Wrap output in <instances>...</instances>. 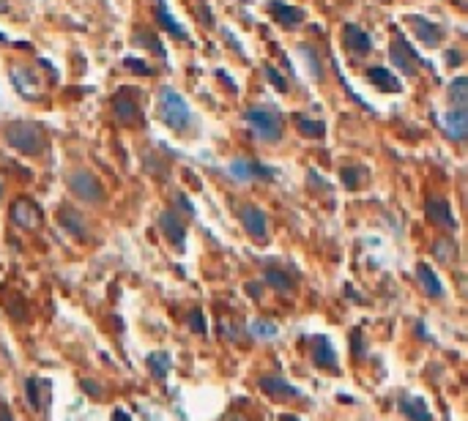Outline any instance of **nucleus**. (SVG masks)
<instances>
[{
    "instance_id": "obj_1",
    "label": "nucleus",
    "mask_w": 468,
    "mask_h": 421,
    "mask_svg": "<svg viewBox=\"0 0 468 421\" xmlns=\"http://www.w3.org/2000/svg\"><path fill=\"white\" fill-rule=\"evenodd\" d=\"M159 118L173 129V132H184L192 121L189 104L181 93H175L173 88H162L159 93Z\"/></svg>"
},
{
    "instance_id": "obj_2",
    "label": "nucleus",
    "mask_w": 468,
    "mask_h": 421,
    "mask_svg": "<svg viewBox=\"0 0 468 421\" xmlns=\"http://www.w3.org/2000/svg\"><path fill=\"white\" fill-rule=\"evenodd\" d=\"M249 132L263 142H280L282 140V118L274 112V110H266V107H252L246 115H244Z\"/></svg>"
},
{
    "instance_id": "obj_3",
    "label": "nucleus",
    "mask_w": 468,
    "mask_h": 421,
    "mask_svg": "<svg viewBox=\"0 0 468 421\" xmlns=\"http://www.w3.org/2000/svg\"><path fill=\"white\" fill-rule=\"evenodd\" d=\"M6 142L14 148V150H19V153H28V156H33V153H41V148H44V135H41V129L39 126H33V124H11L8 129H6Z\"/></svg>"
},
{
    "instance_id": "obj_4",
    "label": "nucleus",
    "mask_w": 468,
    "mask_h": 421,
    "mask_svg": "<svg viewBox=\"0 0 468 421\" xmlns=\"http://www.w3.org/2000/svg\"><path fill=\"white\" fill-rule=\"evenodd\" d=\"M69 189L75 192V197L85 200V203H101L104 200V189L99 184L96 175H90L88 170H77L69 175Z\"/></svg>"
},
{
    "instance_id": "obj_5",
    "label": "nucleus",
    "mask_w": 468,
    "mask_h": 421,
    "mask_svg": "<svg viewBox=\"0 0 468 421\" xmlns=\"http://www.w3.org/2000/svg\"><path fill=\"white\" fill-rule=\"evenodd\" d=\"M11 222H14L17 227H22V230H36V227L41 224V210L36 208V203L19 197V200H14V206H11Z\"/></svg>"
},
{
    "instance_id": "obj_6",
    "label": "nucleus",
    "mask_w": 468,
    "mask_h": 421,
    "mask_svg": "<svg viewBox=\"0 0 468 421\" xmlns=\"http://www.w3.org/2000/svg\"><path fill=\"white\" fill-rule=\"evenodd\" d=\"M441 132L455 142H463L468 135V115L466 110H447L441 115Z\"/></svg>"
},
{
    "instance_id": "obj_7",
    "label": "nucleus",
    "mask_w": 468,
    "mask_h": 421,
    "mask_svg": "<svg viewBox=\"0 0 468 421\" xmlns=\"http://www.w3.org/2000/svg\"><path fill=\"white\" fill-rule=\"evenodd\" d=\"M241 224H244V230H246L255 241H266V235H269V219H266V213L260 208H255V206L241 208Z\"/></svg>"
},
{
    "instance_id": "obj_8",
    "label": "nucleus",
    "mask_w": 468,
    "mask_h": 421,
    "mask_svg": "<svg viewBox=\"0 0 468 421\" xmlns=\"http://www.w3.org/2000/svg\"><path fill=\"white\" fill-rule=\"evenodd\" d=\"M113 110H115V118H118L121 124H137V121L143 118L140 104H137V99H135L129 90H121V93L113 99Z\"/></svg>"
},
{
    "instance_id": "obj_9",
    "label": "nucleus",
    "mask_w": 468,
    "mask_h": 421,
    "mask_svg": "<svg viewBox=\"0 0 468 421\" xmlns=\"http://www.w3.org/2000/svg\"><path fill=\"white\" fill-rule=\"evenodd\" d=\"M159 227H162L164 238H167L175 249H184V244H186V227H184V222H181L173 210H162V216H159Z\"/></svg>"
},
{
    "instance_id": "obj_10",
    "label": "nucleus",
    "mask_w": 468,
    "mask_h": 421,
    "mask_svg": "<svg viewBox=\"0 0 468 421\" xmlns=\"http://www.w3.org/2000/svg\"><path fill=\"white\" fill-rule=\"evenodd\" d=\"M312 361H315V366H320V369H326V372H337V351L331 348V342L326 340V337H315L312 340Z\"/></svg>"
},
{
    "instance_id": "obj_11",
    "label": "nucleus",
    "mask_w": 468,
    "mask_h": 421,
    "mask_svg": "<svg viewBox=\"0 0 468 421\" xmlns=\"http://www.w3.org/2000/svg\"><path fill=\"white\" fill-rule=\"evenodd\" d=\"M389 55H391V63H394L397 69H402L405 77H413V74H416V66H413V63H419V58H416V52H413L402 39H397V41L391 44Z\"/></svg>"
},
{
    "instance_id": "obj_12",
    "label": "nucleus",
    "mask_w": 468,
    "mask_h": 421,
    "mask_svg": "<svg viewBox=\"0 0 468 421\" xmlns=\"http://www.w3.org/2000/svg\"><path fill=\"white\" fill-rule=\"evenodd\" d=\"M231 175L235 181H252V178H274V170L257 164V161H246V159H235L231 161Z\"/></svg>"
},
{
    "instance_id": "obj_13",
    "label": "nucleus",
    "mask_w": 468,
    "mask_h": 421,
    "mask_svg": "<svg viewBox=\"0 0 468 421\" xmlns=\"http://www.w3.org/2000/svg\"><path fill=\"white\" fill-rule=\"evenodd\" d=\"M342 39H345V44H348V50L353 52V55H367L370 50H373V41H370V36L359 28V25H345V30H342Z\"/></svg>"
},
{
    "instance_id": "obj_14",
    "label": "nucleus",
    "mask_w": 468,
    "mask_h": 421,
    "mask_svg": "<svg viewBox=\"0 0 468 421\" xmlns=\"http://www.w3.org/2000/svg\"><path fill=\"white\" fill-rule=\"evenodd\" d=\"M425 213L430 216V222H436V224H444V227H455L458 222H455V216H452V208H449V203L444 200V197H430L427 203H425Z\"/></svg>"
},
{
    "instance_id": "obj_15",
    "label": "nucleus",
    "mask_w": 468,
    "mask_h": 421,
    "mask_svg": "<svg viewBox=\"0 0 468 421\" xmlns=\"http://www.w3.org/2000/svg\"><path fill=\"white\" fill-rule=\"evenodd\" d=\"M397 408H400V413H402L405 419L411 421H433L430 408H427V402H425L422 397H400Z\"/></svg>"
},
{
    "instance_id": "obj_16",
    "label": "nucleus",
    "mask_w": 468,
    "mask_h": 421,
    "mask_svg": "<svg viewBox=\"0 0 468 421\" xmlns=\"http://www.w3.org/2000/svg\"><path fill=\"white\" fill-rule=\"evenodd\" d=\"M58 219H61V224L66 227L69 235H75V238H88V224L82 222V213H79V210H75L72 206H61Z\"/></svg>"
},
{
    "instance_id": "obj_17",
    "label": "nucleus",
    "mask_w": 468,
    "mask_h": 421,
    "mask_svg": "<svg viewBox=\"0 0 468 421\" xmlns=\"http://www.w3.org/2000/svg\"><path fill=\"white\" fill-rule=\"evenodd\" d=\"M260 391H266L269 397H285V400L299 397V389H296V386H291L288 380L277 378V375H271V378H260Z\"/></svg>"
},
{
    "instance_id": "obj_18",
    "label": "nucleus",
    "mask_w": 468,
    "mask_h": 421,
    "mask_svg": "<svg viewBox=\"0 0 468 421\" xmlns=\"http://www.w3.org/2000/svg\"><path fill=\"white\" fill-rule=\"evenodd\" d=\"M416 280H419V284H422V290L430 295V298H441L444 295V287H441V282H438V277L433 274V268L430 266H416Z\"/></svg>"
},
{
    "instance_id": "obj_19",
    "label": "nucleus",
    "mask_w": 468,
    "mask_h": 421,
    "mask_svg": "<svg viewBox=\"0 0 468 421\" xmlns=\"http://www.w3.org/2000/svg\"><path fill=\"white\" fill-rule=\"evenodd\" d=\"M413 28H416V36L427 44V47H438L441 44V28L438 25H433L430 19H413Z\"/></svg>"
},
{
    "instance_id": "obj_20",
    "label": "nucleus",
    "mask_w": 468,
    "mask_h": 421,
    "mask_svg": "<svg viewBox=\"0 0 468 421\" xmlns=\"http://www.w3.org/2000/svg\"><path fill=\"white\" fill-rule=\"evenodd\" d=\"M266 284H269L271 290H277V293H291V290L296 287L293 277H291L288 271H282V268H269V271H266Z\"/></svg>"
},
{
    "instance_id": "obj_21",
    "label": "nucleus",
    "mask_w": 468,
    "mask_h": 421,
    "mask_svg": "<svg viewBox=\"0 0 468 421\" xmlns=\"http://www.w3.org/2000/svg\"><path fill=\"white\" fill-rule=\"evenodd\" d=\"M367 77H370V82H373L376 88H381V90H389V93H397V90H400L397 77H391L389 71L381 69V66H373V69L367 71Z\"/></svg>"
},
{
    "instance_id": "obj_22",
    "label": "nucleus",
    "mask_w": 468,
    "mask_h": 421,
    "mask_svg": "<svg viewBox=\"0 0 468 421\" xmlns=\"http://www.w3.org/2000/svg\"><path fill=\"white\" fill-rule=\"evenodd\" d=\"M271 11H274V19H280V25H285V28L299 25L302 17H304L299 8H291V6H285V3H271Z\"/></svg>"
},
{
    "instance_id": "obj_23",
    "label": "nucleus",
    "mask_w": 468,
    "mask_h": 421,
    "mask_svg": "<svg viewBox=\"0 0 468 421\" xmlns=\"http://www.w3.org/2000/svg\"><path fill=\"white\" fill-rule=\"evenodd\" d=\"M156 17H159V25L167 30V33H173V36H184V28L170 17V11H167V6H164V0H156Z\"/></svg>"
},
{
    "instance_id": "obj_24",
    "label": "nucleus",
    "mask_w": 468,
    "mask_h": 421,
    "mask_svg": "<svg viewBox=\"0 0 468 421\" xmlns=\"http://www.w3.org/2000/svg\"><path fill=\"white\" fill-rule=\"evenodd\" d=\"M433 255H436V260H441V263H452V260L458 257V246H455L452 238H438V241L433 244Z\"/></svg>"
},
{
    "instance_id": "obj_25",
    "label": "nucleus",
    "mask_w": 468,
    "mask_h": 421,
    "mask_svg": "<svg viewBox=\"0 0 468 421\" xmlns=\"http://www.w3.org/2000/svg\"><path fill=\"white\" fill-rule=\"evenodd\" d=\"M449 99L455 101V110H466V104H468V79L466 77H458V79L449 85Z\"/></svg>"
},
{
    "instance_id": "obj_26",
    "label": "nucleus",
    "mask_w": 468,
    "mask_h": 421,
    "mask_svg": "<svg viewBox=\"0 0 468 421\" xmlns=\"http://www.w3.org/2000/svg\"><path fill=\"white\" fill-rule=\"evenodd\" d=\"M148 369H151V375L154 378H164L167 375V369H170V358H167V353H154V355H148Z\"/></svg>"
},
{
    "instance_id": "obj_27",
    "label": "nucleus",
    "mask_w": 468,
    "mask_h": 421,
    "mask_svg": "<svg viewBox=\"0 0 468 421\" xmlns=\"http://www.w3.org/2000/svg\"><path fill=\"white\" fill-rule=\"evenodd\" d=\"M296 124H299V132L304 135V137H323V132H326V126L320 124V121H312V118H296Z\"/></svg>"
},
{
    "instance_id": "obj_28",
    "label": "nucleus",
    "mask_w": 468,
    "mask_h": 421,
    "mask_svg": "<svg viewBox=\"0 0 468 421\" xmlns=\"http://www.w3.org/2000/svg\"><path fill=\"white\" fill-rule=\"evenodd\" d=\"M25 394H28V402H30L36 411H44V402L39 400V380H36V378L25 380Z\"/></svg>"
},
{
    "instance_id": "obj_29",
    "label": "nucleus",
    "mask_w": 468,
    "mask_h": 421,
    "mask_svg": "<svg viewBox=\"0 0 468 421\" xmlns=\"http://www.w3.org/2000/svg\"><path fill=\"white\" fill-rule=\"evenodd\" d=\"M189 326H192V331H195V334H206V331H208L206 317H203V312H200V309H192V312H189Z\"/></svg>"
},
{
    "instance_id": "obj_30",
    "label": "nucleus",
    "mask_w": 468,
    "mask_h": 421,
    "mask_svg": "<svg viewBox=\"0 0 468 421\" xmlns=\"http://www.w3.org/2000/svg\"><path fill=\"white\" fill-rule=\"evenodd\" d=\"M252 334H257V337H274L277 329H274V323H269V320H257V323L252 326Z\"/></svg>"
},
{
    "instance_id": "obj_31",
    "label": "nucleus",
    "mask_w": 468,
    "mask_h": 421,
    "mask_svg": "<svg viewBox=\"0 0 468 421\" xmlns=\"http://www.w3.org/2000/svg\"><path fill=\"white\" fill-rule=\"evenodd\" d=\"M266 77H269V79L274 82V88H277V90H282V93L288 90V82H285V77H282L280 71L274 69V66H266Z\"/></svg>"
},
{
    "instance_id": "obj_32",
    "label": "nucleus",
    "mask_w": 468,
    "mask_h": 421,
    "mask_svg": "<svg viewBox=\"0 0 468 421\" xmlns=\"http://www.w3.org/2000/svg\"><path fill=\"white\" fill-rule=\"evenodd\" d=\"M14 82H17V88H19L22 93H28V85H33V77H30L28 71L17 69L14 71Z\"/></svg>"
},
{
    "instance_id": "obj_33",
    "label": "nucleus",
    "mask_w": 468,
    "mask_h": 421,
    "mask_svg": "<svg viewBox=\"0 0 468 421\" xmlns=\"http://www.w3.org/2000/svg\"><path fill=\"white\" fill-rule=\"evenodd\" d=\"M124 63H126V69H132V71H140V74H146V77H148V74H151V69H148V66H146V63H143V61H137V58H126V61H124Z\"/></svg>"
},
{
    "instance_id": "obj_34",
    "label": "nucleus",
    "mask_w": 468,
    "mask_h": 421,
    "mask_svg": "<svg viewBox=\"0 0 468 421\" xmlns=\"http://www.w3.org/2000/svg\"><path fill=\"white\" fill-rule=\"evenodd\" d=\"M356 173H359V170H351V167L342 170V181H345L348 189H356V184H359V181H356Z\"/></svg>"
},
{
    "instance_id": "obj_35",
    "label": "nucleus",
    "mask_w": 468,
    "mask_h": 421,
    "mask_svg": "<svg viewBox=\"0 0 468 421\" xmlns=\"http://www.w3.org/2000/svg\"><path fill=\"white\" fill-rule=\"evenodd\" d=\"M82 389H85L88 397H101V386L93 383V380H82Z\"/></svg>"
},
{
    "instance_id": "obj_36",
    "label": "nucleus",
    "mask_w": 468,
    "mask_h": 421,
    "mask_svg": "<svg viewBox=\"0 0 468 421\" xmlns=\"http://www.w3.org/2000/svg\"><path fill=\"white\" fill-rule=\"evenodd\" d=\"M0 421H14V416H11V408H8L6 402H0Z\"/></svg>"
},
{
    "instance_id": "obj_37",
    "label": "nucleus",
    "mask_w": 468,
    "mask_h": 421,
    "mask_svg": "<svg viewBox=\"0 0 468 421\" xmlns=\"http://www.w3.org/2000/svg\"><path fill=\"white\" fill-rule=\"evenodd\" d=\"M353 355H364V345L359 337H353Z\"/></svg>"
},
{
    "instance_id": "obj_38",
    "label": "nucleus",
    "mask_w": 468,
    "mask_h": 421,
    "mask_svg": "<svg viewBox=\"0 0 468 421\" xmlns=\"http://www.w3.org/2000/svg\"><path fill=\"white\" fill-rule=\"evenodd\" d=\"M447 58L452 61L449 66H458V63H460V52H455V50H449V52H447Z\"/></svg>"
},
{
    "instance_id": "obj_39",
    "label": "nucleus",
    "mask_w": 468,
    "mask_h": 421,
    "mask_svg": "<svg viewBox=\"0 0 468 421\" xmlns=\"http://www.w3.org/2000/svg\"><path fill=\"white\" fill-rule=\"evenodd\" d=\"M113 421H132V419H129V413H126V411H115Z\"/></svg>"
},
{
    "instance_id": "obj_40",
    "label": "nucleus",
    "mask_w": 468,
    "mask_h": 421,
    "mask_svg": "<svg viewBox=\"0 0 468 421\" xmlns=\"http://www.w3.org/2000/svg\"><path fill=\"white\" fill-rule=\"evenodd\" d=\"M246 290H249V293H252V295H255V298H260V287H257V284H252V287H249V284H246Z\"/></svg>"
},
{
    "instance_id": "obj_41",
    "label": "nucleus",
    "mask_w": 468,
    "mask_h": 421,
    "mask_svg": "<svg viewBox=\"0 0 468 421\" xmlns=\"http://www.w3.org/2000/svg\"><path fill=\"white\" fill-rule=\"evenodd\" d=\"M0 197H3V184H0Z\"/></svg>"
},
{
    "instance_id": "obj_42",
    "label": "nucleus",
    "mask_w": 468,
    "mask_h": 421,
    "mask_svg": "<svg viewBox=\"0 0 468 421\" xmlns=\"http://www.w3.org/2000/svg\"><path fill=\"white\" fill-rule=\"evenodd\" d=\"M285 421H299V419H291V416H288V419H285Z\"/></svg>"
},
{
    "instance_id": "obj_43",
    "label": "nucleus",
    "mask_w": 468,
    "mask_h": 421,
    "mask_svg": "<svg viewBox=\"0 0 468 421\" xmlns=\"http://www.w3.org/2000/svg\"><path fill=\"white\" fill-rule=\"evenodd\" d=\"M0 41H6V39H3V33H0Z\"/></svg>"
}]
</instances>
